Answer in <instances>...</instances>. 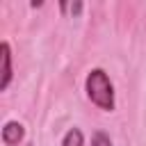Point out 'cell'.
Returning <instances> with one entry per match:
<instances>
[{
    "instance_id": "obj_1",
    "label": "cell",
    "mask_w": 146,
    "mask_h": 146,
    "mask_svg": "<svg viewBox=\"0 0 146 146\" xmlns=\"http://www.w3.org/2000/svg\"><path fill=\"white\" fill-rule=\"evenodd\" d=\"M84 91L91 105H96L103 112H114L116 110V98H114V84L105 68H91L84 78Z\"/></svg>"
},
{
    "instance_id": "obj_2",
    "label": "cell",
    "mask_w": 146,
    "mask_h": 146,
    "mask_svg": "<svg viewBox=\"0 0 146 146\" xmlns=\"http://www.w3.org/2000/svg\"><path fill=\"white\" fill-rule=\"evenodd\" d=\"M11 46L9 41L5 39L0 43V91H7L9 84H11V78H14V66H11Z\"/></svg>"
},
{
    "instance_id": "obj_3",
    "label": "cell",
    "mask_w": 146,
    "mask_h": 146,
    "mask_svg": "<svg viewBox=\"0 0 146 146\" xmlns=\"http://www.w3.org/2000/svg\"><path fill=\"white\" fill-rule=\"evenodd\" d=\"M0 139L5 146H18L25 139V125L21 121H14V119L5 121V125L0 130Z\"/></svg>"
},
{
    "instance_id": "obj_4",
    "label": "cell",
    "mask_w": 146,
    "mask_h": 146,
    "mask_svg": "<svg viewBox=\"0 0 146 146\" xmlns=\"http://www.w3.org/2000/svg\"><path fill=\"white\" fill-rule=\"evenodd\" d=\"M62 146H84V135H82V130L80 128H68L66 130V135H64V139H62Z\"/></svg>"
},
{
    "instance_id": "obj_5",
    "label": "cell",
    "mask_w": 146,
    "mask_h": 146,
    "mask_svg": "<svg viewBox=\"0 0 146 146\" xmlns=\"http://www.w3.org/2000/svg\"><path fill=\"white\" fill-rule=\"evenodd\" d=\"M91 146H112V139L105 130H94L91 135Z\"/></svg>"
},
{
    "instance_id": "obj_6",
    "label": "cell",
    "mask_w": 146,
    "mask_h": 146,
    "mask_svg": "<svg viewBox=\"0 0 146 146\" xmlns=\"http://www.w3.org/2000/svg\"><path fill=\"white\" fill-rule=\"evenodd\" d=\"M82 7H84L82 2H73V5L62 2V5H59V9H62V11H71V14H80V11H82Z\"/></svg>"
}]
</instances>
